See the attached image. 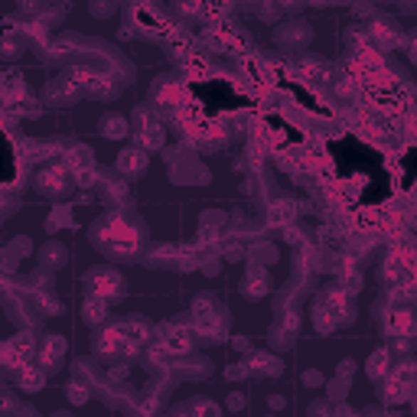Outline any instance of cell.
Segmentation results:
<instances>
[{
  "instance_id": "7c38bea8",
  "label": "cell",
  "mask_w": 417,
  "mask_h": 417,
  "mask_svg": "<svg viewBox=\"0 0 417 417\" xmlns=\"http://www.w3.org/2000/svg\"><path fill=\"white\" fill-rule=\"evenodd\" d=\"M147 147H127L117 154V170L124 173V176H140V173L147 170Z\"/></svg>"
},
{
  "instance_id": "603a6c76",
  "label": "cell",
  "mask_w": 417,
  "mask_h": 417,
  "mask_svg": "<svg viewBox=\"0 0 417 417\" xmlns=\"http://www.w3.org/2000/svg\"><path fill=\"white\" fill-rule=\"evenodd\" d=\"M108 320V300L105 297H92L88 294V300H85V323L88 326H98V323H105Z\"/></svg>"
},
{
  "instance_id": "cb8c5ba5",
  "label": "cell",
  "mask_w": 417,
  "mask_h": 417,
  "mask_svg": "<svg viewBox=\"0 0 417 417\" xmlns=\"http://www.w3.org/2000/svg\"><path fill=\"white\" fill-rule=\"evenodd\" d=\"M176 371L183 375V379H189V381H199V379H206L208 371H212V365H208L206 359H186V362L176 365Z\"/></svg>"
},
{
  "instance_id": "6da1fadb",
  "label": "cell",
  "mask_w": 417,
  "mask_h": 417,
  "mask_svg": "<svg viewBox=\"0 0 417 417\" xmlns=\"http://www.w3.org/2000/svg\"><path fill=\"white\" fill-rule=\"evenodd\" d=\"M95 245L105 251V255L111 258H131L137 255L140 241H144V235H140V225H134L131 218L124 216V212H111V216L98 218V225H95Z\"/></svg>"
},
{
  "instance_id": "4316f807",
  "label": "cell",
  "mask_w": 417,
  "mask_h": 417,
  "mask_svg": "<svg viewBox=\"0 0 417 417\" xmlns=\"http://www.w3.org/2000/svg\"><path fill=\"white\" fill-rule=\"evenodd\" d=\"M346 388H349V375H336V379L329 381V398L332 401H342V398H346Z\"/></svg>"
},
{
  "instance_id": "8992f818",
  "label": "cell",
  "mask_w": 417,
  "mask_h": 417,
  "mask_svg": "<svg viewBox=\"0 0 417 417\" xmlns=\"http://www.w3.org/2000/svg\"><path fill=\"white\" fill-rule=\"evenodd\" d=\"M365 30H369V39L379 49H391V46H401V43H404V39H401V26L394 23L391 16H375Z\"/></svg>"
},
{
  "instance_id": "83f0119b",
  "label": "cell",
  "mask_w": 417,
  "mask_h": 417,
  "mask_svg": "<svg viewBox=\"0 0 417 417\" xmlns=\"http://www.w3.org/2000/svg\"><path fill=\"white\" fill-rule=\"evenodd\" d=\"M186 411H199V414H218V408L212 401H206V398H196V401L186 404Z\"/></svg>"
},
{
  "instance_id": "d6986e66",
  "label": "cell",
  "mask_w": 417,
  "mask_h": 417,
  "mask_svg": "<svg viewBox=\"0 0 417 417\" xmlns=\"http://www.w3.org/2000/svg\"><path fill=\"white\" fill-rule=\"evenodd\" d=\"M388 362H391V349H375L371 359L365 362V371H369L375 381H381V379H388V371H391V365Z\"/></svg>"
},
{
  "instance_id": "836d02e7",
  "label": "cell",
  "mask_w": 417,
  "mask_h": 417,
  "mask_svg": "<svg viewBox=\"0 0 417 417\" xmlns=\"http://www.w3.org/2000/svg\"><path fill=\"white\" fill-rule=\"evenodd\" d=\"M414 218H417V202H414Z\"/></svg>"
},
{
  "instance_id": "f1b7e54d",
  "label": "cell",
  "mask_w": 417,
  "mask_h": 417,
  "mask_svg": "<svg viewBox=\"0 0 417 417\" xmlns=\"http://www.w3.org/2000/svg\"><path fill=\"white\" fill-rule=\"evenodd\" d=\"M111 10H115V4H111V0H92V14L95 16H108Z\"/></svg>"
},
{
  "instance_id": "277c9868",
  "label": "cell",
  "mask_w": 417,
  "mask_h": 417,
  "mask_svg": "<svg viewBox=\"0 0 417 417\" xmlns=\"http://www.w3.org/2000/svg\"><path fill=\"white\" fill-rule=\"evenodd\" d=\"M72 186V173H69V163H56V167H46V170H39L36 176V189L46 196H62L69 193Z\"/></svg>"
},
{
  "instance_id": "d4e9b609",
  "label": "cell",
  "mask_w": 417,
  "mask_h": 417,
  "mask_svg": "<svg viewBox=\"0 0 417 417\" xmlns=\"http://www.w3.org/2000/svg\"><path fill=\"white\" fill-rule=\"evenodd\" d=\"M179 261V248L176 245H157L154 251L147 255V264L150 268H167V264Z\"/></svg>"
},
{
  "instance_id": "ba28073f",
  "label": "cell",
  "mask_w": 417,
  "mask_h": 417,
  "mask_svg": "<svg viewBox=\"0 0 417 417\" xmlns=\"http://www.w3.org/2000/svg\"><path fill=\"white\" fill-rule=\"evenodd\" d=\"M268 290H270L268 268L248 264V274H245V280H241V294H245L248 300H261V297H268Z\"/></svg>"
},
{
  "instance_id": "30bf717a",
  "label": "cell",
  "mask_w": 417,
  "mask_h": 417,
  "mask_svg": "<svg viewBox=\"0 0 417 417\" xmlns=\"http://www.w3.org/2000/svg\"><path fill=\"white\" fill-rule=\"evenodd\" d=\"M313 39V26H307L303 20H294V23L278 26V43L287 49H303Z\"/></svg>"
},
{
  "instance_id": "7a4b0ae2",
  "label": "cell",
  "mask_w": 417,
  "mask_h": 417,
  "mask_svg": "<svg viewBox=\"0 0 417 417\" xmlns=\"http://www.w3.org/2000/svg\"><path fill=\"white\" fill-rule=\"evenodd\" d=\"M189 313H193V323H196V332L199 336H206L208 342H222L225 336V310L218 307L212 297H196L193 307H189Z\"/></svg>"
},
{
  "instance_id": "e0dca14e",
  "label": "cell",
  "mask_w": 417,
  "mask_h": 417,
  "mask_svg": "<svg viewBox=\"0 0 417 417\" xmlns=\"http://www.w3.org/2000/svg\"><path fill=\"white\" fill-rule=\"evenodd\" d=\"M300 69H303V75H307L310 82H317V85H329L332 78H336L332 65L329 62H323V59H303Z\"/></svg>"
},
{
  "instance_id": "ac0fdd59",
  "label": "cell",
  "mask_w": 417,
  "mask_h": 417,
  "mask_svg": "<svg viewBox=\"0 0 417 417\" xmlns=\"http://www.w3.org/2000/svg\"><path fill=\"white\" fill-rule=\"evenodd\" d=\"M98 127H101V134H105V137H111V140L124 137V134L131 131V124H127V117H124V115H117V111H108V115H105V117L98 121Z\"/></svg>"
},
{
  "instance_id": "8fae6325",
  "label": "cell",
  "mask_w": 417,
  "mask_h": 417,
  "mask_svg": "<svg viewBox=\"0 0 417 417\" xmlns=\"http://www.w3.org/2000/svg\"><path fill=\"white\" fill-rule=\"evenodd\" d=\"M62 356H65V336H46L39 342V365L46 371H59Z\"/></svg>"
},
{
  "instance_id": "52a82bcc",
  "label": "cell",
  "mask_w": 417,
  "mask_h": 417,
  "mask_svg": "<svg viewBox=\"0 0 417 417\" xmlns=\"http://www.w3.org/2000/svg\"><path fill=\"white\" fill-rule=\"evenodd\" d=\"M134 124H137V140H140V147L157 150V147L163 144V124L157 121V117L150 115L147 108H140L137 115H134Z\"/></svg>"
},
{
  "instance_id": "7402d4cb",
  "label": "cell",
  "mask_w": 417,
  "mask_h": 417,
  "mask_svg": "<svg viewBox=\"0 0 417 417\" xmlns=\"http://www.w3.org/2000/svg\"><path fill=\"white\" fill-rule=\"evenodd\" d=\"M65 258H69V251L59 245V241H46L43 245V251H39V261H43V268H62L65 264Z\"/></svg>"
},
{
  "instance_id": "5b68a950",
  "label": "cell",
  "mask_w": 417,
  "mask_h": 417,
  "mask_svg": "<svg viewBox=\"0 0 417 417\" xmlns=\"http://www.w3.org/2000/svg\"><path fill=\"white\" fill-rule=\"evenodd\" d=\"M297 332H300V317H297L294 310H278V320H274V326H270V346L274 349H287L290 342L297 339Z\"/></svg>"
},
{
  "instance_id": "4dcf8cb0",
  "label": "cell",
  "mask_w": 417,
  "mask_h": 417,
  "mask_svg": "<svg viewBox=\"0 0 417 417\" xmlns=\"http://www.w3.org/2000/svg\"><path fill=\"white\" fill-rule=\"evenodd\" d=\"M228 408H232V411H241V408H245V394H241V391H232V394H228Z\"/></svg>"
},
{
  "instance_id": "ffe728a7",
  "label": "cell",
  "mask_w": 417,
  "mask_h": 417,
  "mask_svg": "<svg viewBox=\"0 0 417 417\" xmlns=\"http://www.w3.org/2000/svg\"><path fill=\"white\" fill-rule=\"evenodd\" d=\"M46 375L49 371L43 369V365H23V369H20V388H23V391H39V388L46 385Z\"/></svg>"
},
{
  "instance_id": "484cf974",
  "label": "cell",
  "mask_w": 417,
  "mask_h": 417,
  "mask_svg": "<svg viewBox=\"0 0 417 417\" xmlns=\"http://www.w3.org/2000/svg\"><path fill=\"white\" fill-rule=\"evenodd\" d=\"M72 167L75 173H82V170H92L95 167V160H92V150L85 147V144H75V147L69 150V160H65Z\"/></svg>"
},
{
  "instance_id": "1f68e13d",
  "label": "cell",
  "mask_w": 417,
  "mask_h": 417,
  "mask_svg": "<svg viewBox=\"0 0 417 417\" xmlns=\"http://www.w3.org/2000/svg\"><path fill=\"white\" fill-rule=\"evenodd\" d=\"M352 371H356V362H352V359H342L339 369H336V375H349V379H352Z\"/></svg>"
},
{
  "instance_id": "9c48e42d",
  "label": "cell",
  "mask_w": 417,
  "mask_h": 417,
  "mask_svg": "<svg viewBox=\"0 0 417 417\" xmlns=\"http://www.w3.org/2000/svg\"><path fill=\"white\" fill-rule=\"evenodd\" d=\"M78 95H82V85H78L75 78H53V82H49L46 85V101L49 105H72V101L78 98Z\"/></svg>"
},
{
  "instance_id": "3957f363",
  "label": "cell",
  "mask_w": 417,
  "mask_h": 417,
  "mask_svg": "<svg viewBox=\"0 0 417 417\" xmlns=\"http://www.w3.org/2000/svg\"><path fill=\"white\" fill-rule=\"evenodd\" d=\"M85 290L92 297H105V300H121L124 297V278L117 274L115 268H105V264H98V268H92L85 274Z\"/></svg>"
},
{
  "instance_id": "f546056e",
  "label": "cell",
  "mask_w": 417,
  "mask_h": 417,
  "mask_svg": "<svg viewBox=\"0 0 417 417\" xmlns=\"http://www.w3.org/2000/svg\"><path fill=\"white\" fill-rule=\"evenodd\" d=\"M303 385H307V388H320V385H323V375H320L317 369L303 371Z\"/></svg>"
},
{
  "instance_id": "d6a6232c",
  "label": "cell",
  "mask_w": 417,
  "mask_h": 417,
  "mask_svg": "<svg viewBox=\"0 0 417 417\" xmlns=\"http://www.w3.org/2000/svg\"><path fill=\"white\" fill-rule=\"evenodd\" d=\"M404 46H408V59H411V62H417V36L404 39Z\"/></svg>"
},
{
  "instance_id": "5bb4252c",
  "label": "cell",
  "mask_w": 417,
  "mask_h": 417,
  "mask_svg": "<svg viewBox=\"0 0 417 417\" xmlns=\"http://www.w3.org/2000/svg\"><path fill=\"white\" fill-rule=\"evenodd\" d=\"M248 371L251 375H261V379H278L280 371H284V365H280L278 356H270V352H255V356L248 359Z\"/></svg>"
},
{
  "instance_id": "2e32d148",
  "label": "cell",
  "mask_w": 417,
  "mask_h": 417,
  "mask_svg": "<svg viewBox=\"0 0 417 417\" xmlns=\"http://www.w3.org/2000/svg\"><path fill=\"white\" fill-rule=\"evenodd\" d=\"M297 212H300V208H297L294 199H274L268 206V222L278 225V228H284V225H294Z\"/></svg>"
},
{
  "instance_id": "4fadbf2b",
  "label": "cell",
  "mask_w": 417,
  "mask_h": 417,
  "mask_svg": "<svg viewBox=\"0 0 417 417\" xmlns=\"http://www.w3.org/2000/svg\"><path fill=\"white\" fill-rule=\"evenodd\" d=\"M388 332H391V336H417V310H411V307L391 310Z\"/></svg>"
},
{
  "instance_id": "44dd1931",
  "label": "cell",
  "mask_w": 417,
  "mask_h": 417,
  "mask_svg": "<svg viewBox=\"0 0 417 417\" xmlns=\"http://www.w3.org/2000/svg\"><path fill=\"white\" fill-rule=\"evenodd\" d=\"M117 326H121V329L127 332L134 342H140V346H147V342L154 339V329H150L147 320H137V317H134V320H124V323H117Z\"/></svg>"
},
{
  "instance_id": "9a60e30c",
  "label": "cell",
  "mask_w": 417,
  "mask_h": 417,
  "mask_svg": "<svg viewBox=\"0 0 417 417\" xmlns=\"http://www.w3.org/2000/svg\"><path fill=\"white\" fill-rule=\"evenodd\" d=\"M179 98H183V85H179L176 78H160V82H154V101L160 108H176Z\"/></svg>"
}]
</instances>
